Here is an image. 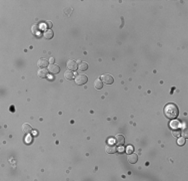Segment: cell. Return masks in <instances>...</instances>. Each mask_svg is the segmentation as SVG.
<instances>
[{"instance_id": "ffe728a7", "label": "cell", "mask_w": 188, "mask_h": 181, "mask_svg": "<svg viewBox=\"0 0 188 181\" xmlns=\"http://www.w3.org/2000/svg\"><path fill=\"white\" fill-rule=\"evenodd\" d=\"M25 139H26V140H25V141H26V143H31L32 142V137L30 136V134H28V136H27Z\"/></svg>"}, {"instance_id": "7a4b0ae2", "label": "cell", "mask_w": 188, "mask_h": 181, "mask_svg": "<svg viewBox=\"0 0 188 181\" xmlns=\"http://www.w3.org/2000/svg\"><path fill=\"white\" fill-rule=\"evenodd\" d=\"M87 81H88V77L83 74H79L75 77V83L77 85H84V84L87 83Z\"/></svg>"}, {"instance_id": "8fae6325", "label": "cell", "mask_w": 188, "mask_h": 181, "mask_svg": "<svg viewBox=\"0 0 188 181\" xmlns=\"http://www.w3.org/2000/svg\"><path fill=\"white\" fill-rule=\"evenodd\" d=\"M38 66L39 67H41V68H46V66H48L49 65V62L47 61V59H44V58H40L39 61H38Z\"/></svg>"}, {"instance_id": "ba28073f", "label": "cell", "mask_w": 188, "mask_h": 181, "mask_svg": "<svg viewBox=\"0 0 188 181\" xmlns=\"http://www.w3.org/2000/svg\"><path fill=\"white\" fill-rule=\"evenodd\" d=\"M114 141H115V143H116V145L122 146V145H124V143H125V138H124V136H122V135H116Z\"/></svg>"}, {"instance_id": "8992f818", "label": "cell", "mask_w": 188, "mask_h": 181, "mask_svg": "<svg viewBox=\"0 0 188 181\" xmlns=\"http://www.w3.org/2000/svg\"><path fill=\"white\" fill-rule=\"evenodd\" d=\"M105 151H106V153H107V154H115V153L117 152V147H116V145L109 144V145H107V146H106Z\"/></svg>"}, {"instance_id": "5bb4252c", "label": "cell", "mask_w": 188, "mask_h": 181, "mask_svg": "<svg viewBox=\"0 0 188 181\" xmlns=\"http://www.w3.org/2000/svg\"><path fill=\"white\" fill-rule=\"evenodd\" d=\"M94 88H95L96 90H101V89L103 88V83H102V81H101L100 79H97V80L94 82Z\"/></svg>"}, {"instance_id": "44dd1931", "label": "cell", "mask_w": 188, "mask_h": 181, "mask_svg": "<svg viewBox=\"0 0 188 181\" xmlns=\"http://www.w3.org/2000/svg\"><path fill=\"white\" fill-rule=\"evenodd\" d=\"M132 150H133V147H132V146H128L127 149H126V152H127L128 154H130V153H132Z\"/></svg>"}, {"instance_id": "e0dca14e", "label": "cell", "mask_w": 188, "mask_h": 181, "mask_svg": "<svg viewBox=\"0 0 188 181\" xmlns=\"http://www.w3.org/2000/svg\"><path fill=\"white\" fill-rule=\"evenodd\" d=\"M78 68H79L81 72H84V71H86V70L88 68V64H86V63H81V64H79Z\"/></svg>"}, {"instance_id": "6da1fadb", "label": "cell", "mask_w": 188, "mask_h": 181, "mask_svg": "<svg viewBox=\"0 0 188 181\" xmlns=\"http://www.w3.org/2000/svg\"><path fill=\"white\" fill-rule=\"evenodd\" d=\"M164 115L170 120L176 119L179 115V110L177 106L174 104H167L164 107Z\"/></svg>"}, {"instance_id": "7402d4cb", "label": "cell", "mask_w": 188, "mask_h": 181, "mask_svg": "<svg viewBox=\"0 0 188 181\" xmlns=\"http://www.w3.org/2000/svg\"><path fill=\"white\" fill-rule=\"evenodd\" d=\"M46 24H47V27H48L49 29H51V27L53 26L52 22H51V21H46Z\"/></svg>"}, {"instance_id": "52a82bcc", "label": "cell", "mask_w": 188, "mask_h": 181, "mask_svg": "<svg viewBox=\"0 0 188 181\" xmlns=\"http://www.w3.org/2000/svg\"><path fill=\"white\" fill-rule=\"evenodd\" d=\"M67 67H68V70H69V71H71V72L76 71V70L78 68L77 62H75V61H69V62L67 63Z\"/></svg>"}, {"instance_id": "603a6c76", "label": "cell", "mask_w": 188, "mask_h": 181, "mask_svg": "<svg viewBox=\"0 0 188 181\" xmlns=\"http://www.w3.org/2000/svg\"><path fill=\"white\" fill-rule=\"evenodd\" d=\"M54 61H55V59H54L53 57H51V58L49 59V63H50V64H54Z\"/></svg>"}, {"instance_id": "d6986e66", "label": "cell", "mask_w": 188, "mask_h": 181, "mask_svg": "<svg viewBox=\"0 0 188 181\" xmlns=\"http://www.w3.org/2000/svg\"><path fill=\"white\" fill-rule=\"evenodd\" d=\"M172 135H173L174 137H179V136L181 135V133H180V131H177V130H173V131H172Z\"/></svg>"}, {"instance_id": "cb8c5ba5", "label": "cell", "mask_w": 188, "mask_h": 181, "mask_svg": "<svg viewBox=\"0 0 188 181\" xmlns=\"http://www.w3.org/2000/svg\"><path fill=\"white\" fill-rule=\"evenodd\" d=\"M118 151H119V152H123V148H120V149L118 150Z\"/></svg>"}, {"instance_id": "30bf717a", "label": "cell", "mask_w": 188, "mask_h": 181, "mask_svg": "<svg viewBox=\"0 0 188 181\" xmlns=\"http://www.w3.org/2000/svg\"><path fill=\"white\" fill-rule=\"evenodd\" d=\"M48 70L47 68H40L38 71V76L41 77V79H46L48 76Z\"/></svg>"}, {"instance_id": "9a60e30c", "label": "cell", "mask_w": 188, "mask_h": 181, "mask_svg": "<svg viewBox=\"0 0 188 181\" xmlns=\"http://www.w3.org/2000/svg\"><path fill=\"white\" fill-rule=\"evenodd\" d=\"M32 32H33V34H34V35L39 36V33H40V27H39L37 24H34V25L32 26Z\"/></svg>"}, {"instance_id": "ac0fdd59", "label": "cell", "mask_w": 188, "mask_h": 181, "mask_svg": "<svg viewBox=\"0 0 188 181\" xmlns=\"http://www.w3.org/2000/svg\"><path fill=\"white\" fill-rule=\"evenodd\" d=\"M177 143H178V145H180V146L184 145V144H185V138H184V137H180V138L178 139Z\"/></svg>"}, {"instance_id": "277c9868", "label": "cell", "mask_w": 188, "mask_h": 181, "mask_svg": "<svg viewBox=\"0 0 188 181\" xmlns=\"http://www.w3.org/2000/svg\"><path fill=\"white\" fill-rule=\"evenodd\" d=\"M48 71H49V73H51L52 75H57V74H59V72H60V66L55 64H50L48 65Z\"/></svg>"}, {"instance_id": "3957f363", "label": "cell", "mask_w": 188, "mask_h": 181, "mask_svg": "<svg viewBox=\"0 0 188 181\" xmlns=\"http://www.w3.org/2000/svg\"><path fill=\"white\" fill-rule=\"evenodd\" d=\"M100 80L102 81V83H103V84H106V85H111V84H113V82H114L113 76H111V75H108V74L102 75V76H101V79H100Z\"/></svg>"}, {"instance_id": "9c48e42d", "label": "cell", "mask_w": 188, "mask_h": 181, "mask_svg": "<svg viewBox=\"0 0 188 181\" xmlns=\"http://www.w3.org/2000/svg\"><path fill=\"white\" fill-rule=\"evenodd\" d=\"M22 131H23L24 134L28 135V134H30V133L33 132V129H32V127L29 125V124H24V125L22 126Z\"/></svg>"}, {"instance_id": "2e32d148", "label": "cell", "mask_w": 188, "mask_h": 181, "mask_svg": "<svg viewBox=\"0 0 188 181\" xmlns=\"http://www.w3.org/2000/svg\"><path fill=\"white\" fill-rule=\"evenodd\" d=\"M64 76H65V79L66 80H68V81H70V80H72L74 77V74L71 72V71H66L65 73H64Z\"/></svg>"}, {"instance_id": "5b68a950", "label": "cell", "mask_w": 188, "mask_h": 181, "mask_svg": "<svg viewBox=\"0 0 188 181\" xmlns=\"http://www.w3.org/2000/svg\"><path fill=\"white\" fill-rule=\"evenodd\" d=\"M127 161L130 164H135L136 162L138 161V155L135 154V153H130L128 155V157H127Z\"/></svg>"}, {"instance_id": "4fadbf2b", "label": "cell", "mask_w": 188, "mask_h": 181, "mask_svg": "<svg viewBox=\"0 0 188 181\" xmlns=\"http://www.w3.org/2000/svg\"><path fill=\"white\" fill-rule=\"evenodd\" d=\"M180 126H181V123L179 121H177V120H175V119L170 123V127L173 129V130H177Z\"/></svg>"}, {"instance_id": "7c38bea8", "label": "cell", "mask_w": 188, "mask_h": 181, "mask_svg": "<svg viewBox=\"0 0 188 181\" xmlns=\"http://www.w3.org/2000/svg\"><path fill=\"white\" fill-rule=\"evenodd\" d=\"M43 36H44L46 39H51V38H53V36H54V32H53L51 29H48V30L44 31Z\"/></svg>"}]
</instances>
